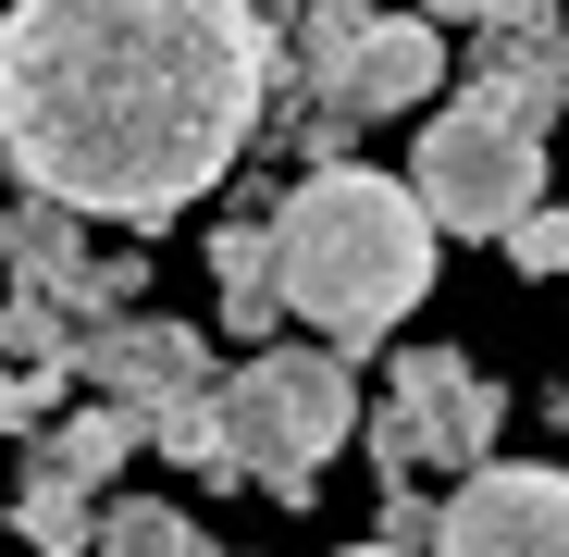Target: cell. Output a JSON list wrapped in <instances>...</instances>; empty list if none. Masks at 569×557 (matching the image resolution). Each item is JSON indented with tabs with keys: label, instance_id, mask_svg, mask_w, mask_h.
<instances>
[{
	"label": "cell",
	"instance_id": "1",
	"mask_svg": "<svg viewBox=\"0 0 569 557\" xmlns=\"http://www.w3.org/2000/svg\"><path fill=\"white\" fill-rule=\"evenodd\" d=\"M272 26L248 0H13L0 161L87 223H173L260 149Z\"/></svg>",
	"mask_w": 569,
	"mask_h": 557
},
{
	"label": "cell",
	"instance_id": "2",
	"mask_svg": "<svg viewBox=\"0 0 569 557\" xmlns=\"http://www.w3.org/2000/svg\"><path fill=\"white\" fill-rule=\"evenodd\" d=\"M433 211L409 173H371V161H298V186L272 199V286L284 322H310L335 359H385L397 322L433 298Z\"/></svg>",
	"mask_w": 569,
	"mask_h": 557
},
{
	"label": "cell",
	"instance_id": "3",
	"mask_svg": "<svg viewBox=\"0 0 569 557\" xmlns=\"http://www.w3.org/2000/svg\"><path fill=\"white\" fill-rule=\"evenodd\" d=\"M223 434H236V484L310 508L322 471L359 446V359L335 347H260L223 371Z\"/></svg>",
	"mask_w": 569,
	"mask_h": 557
},
{
	"label": "cell",
	"instance_id": "4",
	"mask_svg": "<svg viewBox=\"0 0 569 557\" xmlns=\"http://www.w3.org/2000/svg\"><path fill=\"white\" fill-rule=\"evenodd\" d=\"M421 211L433 236H508L532 199H545V125L520 100H496V87H458L446 112H421Z\"/></svg>",
	"mask_w": 569,
	"mask_h": 557
},
{
	"label": "cell",
	"instance_id": "5",
	"mask_svg": "<svg viewBox=\"0 0 569 557\" xmlns=\"http://www.w3.org/2000/svg\"><path fill=\"white\" fill-rule=\"evenodd\" d=\"M496 434H508V397L458 347H385V409H359V446L385 484L470 471V458H496Z\"/></svg>",
	"mask_w": 569,
	"mask_h": 557
},
{
	"label": "cell",
	"instance_id": "6",
	"mask_svg": "<svg viewBox=\"0 0 569 557\" xmlns=\"http://www.w3.org/2000/svg\"><path fill=\"white\" fill-rule=\"evenodd\" d=\"M421 557H569V471H545V458H470L458 496L421 533Z\"/></svg>",
	"mask_w": 569,
	"mask_h": 557
},
{
	"label": "cell",
	"instance_id": "7",
	"mask_svg": "<svg viewBox=\"0 0 569 557\" xmlns=\"http://www.w3.org/2000/svg\"><path fill=\"white\" fill-rule=\"evenodd\" d=\"M74 385L87 397H112V409H173V397H199V385H223V359H211V335L199 322H173V310H100V322H74Z\"/></svg>",
	"mask_w": 569,
	"mask_h": 557
},
{
	"label": "cell",
	"instance_id": "8",
	"mask_svg": "<svg viewBox=\"0 0 569 557\" xmlns=\"http://www.w3.org/2000/svg\"><path fill=\"white\" fill-rule=\"evenodd\" d=\"M446 50H458V26H433V13H371L359 50H347L335 87H322V112H335V125H397V112H421L433 87H446Z\"/></svg>",
	"mask_w": 569,
	"mask_h": 557
},
{
	"label": "cell",
	"instance_id": "9",
	"mask_svg": "<svg viewBox=\"0 0 569 557\" xmlns=\"http://www.w3.org/2000/svg\"><path fill=\"white\" fill-rule=\"evenodd\" d=\"M458 62H470V87L520 100L532 125L569 112V13H557V0H496L483 26H458Z\"/></svg>",
	"mask_w": 569,
	"mask_h": 557
},
{
	"label": "cell",
	"instance_id": "10",
	"mask_svg": "<svg viewBox=\"0 0 569 557\" xmlns=\"http://www.w3.org/2000/svg\"><path fill=\"white\" fill-rule=\"evenodd\" d=\"M149 434H137V409H112V397H87V409H50L38 434H26V471H62V484H87L100 496L124 458H137Z\"/></svg>",
	"mask_w": 569,
	"mask_h": 557
},
{
	"label": "cell",
	"instance_id": "11",
	"mask_svg": "<svg viewBox=\"0 0 569 557\" xmlns=\"http://www.w3.org/2000/svg\"><path fill=\"white\" fill-rule=\"evenodd\" d=\"M211 286H223V335H272L284 286H272V211H236L211 236Z\"/></svg>",
	"mask_w": 569,
	"mask_h": 557
},
{
	"label": "cell",
	"instance_id": "12",
	"mask_svg": "<svg viewBox=\"0 0 569 557\" xmlns=\"http://www.w3.org/2000/svg\"><path fill=\"white\" fill-rule=\"evenodd\" d=\"M87 557H223V533H199L173 496H112L100 533H87Z\"/></svg>",
	"mask_w": 569,
	"mask_h": 557
},
{
	"label": "cell",
	"instance_id": "13",
	"mask_svg": "<svg viewBox=\"0 0 569 557\" xmlns=\"http://www.w3.org/2000/svg\"><path fill=\"white\" fill-rule=\"evenodd\" d=\"M173 471H199V484H236V434H223V385H199V397H173V409H149L137 421Z\"/></svg>",
	"mask_w": 569,
	"mask_h": 557
},
{
	"label": "cell",
	"instance_id": "14",
	"mask_svg": "<svg viewBox=\"0 0 569 557\" xmlns=\"http://www.w3.org/2000/svg\"><path fill=\"white\" fill-rule=\"evenodd\" d=\"M13 533H26L38 557H87V533H100V496L62 484V471H26V484H13Z\"/></svg>",
	"mask_w": 569,
	"mask_h": 557
},
{
	"label": "cell",
	"instance_id": "15",
	"mask_svg": "<svg viewBox=\"0 0 569 557\" xmlns=\"http://www.w3.org/2000/svg\"><path fill=\"white\" fill-rule=\"evenodd\" d=\"M0 359L13 371H74V310L50 286H26V272H13V298H0Z\"/></svg>",
	"mask_w": 569,
	"mask_h": 557
},
{
	"label": "cell",
	"instance_id": "16",
	"mask_svg": "<svg viewBox=\"0 0 569 557\" xmlns=\"http://www.w3.org/2000/svg\"><path fill=\"white\" fill-rule=\"evenodd\" d=\"M496 248H508L520 272H569V211H557V199H532V211H520Z\"/></svg>",
	"mask_w": 569,
	"mask_h": 557
},
{
	"label": "cell",
	"instance_id": "17",
	"mask_svg": "<svg viewBox=\"0 0 569 557\" xmlns=\"http://www.w3.org/2000/svg\"><path fill=\"white\" fill-rule=\"evenodd\" d=\"M409 13H433V26H483L496 0H409Z\"/></svg>",
	"mask_w": 569,
	"mask_h": 557
},
{
	"label": "cell",
	"instance_id": "18",
	"mask_svg": "<svg viewBox=\"0 0 569 557\" xmlns=\"http://www.w3.org/2000/svg\"><path fill=\"white\" fill-rule=\"evenodd\" d=\"M347 557H421V545H385V533H371V545H347Z\"/></svg>",
	"mask_w": 569,
	"mask_h": 557
},
{
	"label": "cell",
	"instance_id": "19",
	"mask_svg": "<svg viewBox=\"0 0 569 557\" xmlns=\"http://www.w3.org/2000/svg\"><path fill=\"white\" fill-rule=\"evenodd\" d=\"M248 13H260V26H284V13H298V0H248Z\"/></svg>",
	"mask_w": 569,
	"mask_h": 557
}]
</instances>
